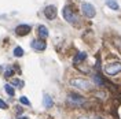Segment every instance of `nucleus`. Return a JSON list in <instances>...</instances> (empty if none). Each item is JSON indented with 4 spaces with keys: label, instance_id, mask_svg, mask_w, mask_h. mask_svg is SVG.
Returning a JSON list of instances; mask_svg holds the SVG:
<instances>
[{
    "label": "nucleus",
    "instance_id": "obj_1",
    "mask_svg": "<svg viewBox=\"0 0 121 119\" xmlns=\"http://www.w3.org/2000/svg\"><path fill=\"white\" fill-rule=\"evenodd\" d=\"M70 85L74 86V88H78V89L83 90H88L91 88V83L87 79H81V78H74V79H70Z\"/></svg>",
    "mask_w": 121,
    "mask_h": 119
},
{
    "label": "nucleus",
    "instance_id": "obj_2",
    "mask_svg": "<svg viewBox=\"0 0 121 119\" xmlns=\"http://www.w3.org/2000/svg\"><path fill=\"white\" fill-rule=\"evenodd\" d=\"M68 100H69V103H72V104H74V105H78V107H81V105H84L87 103V100L84 97H81L80 95H76V93H70L68 96Z\"/></svg>",
    "mask_w": 121,
    "mask_h": 119
},
{
    "label": "nucleus",
    "instance_id": "obj_3",
    "mask_svg": "<svg viewBox=\"0 0 121 119\" xmlns=\"http://www.w3.org/2000/svg\"><path fill=\"white\" fill-rule=\"evenodd\" d=\"M105 71L109 75H116L121 73V63L118 62H114V63H110V64H107L105 67Z\"/></svg>",
    "mask_w": 121,
    "mask_h": 119
},
{
    "label": "nucleus",
    "instance_id": "obj_4",
    "mask_svg": "<svg viewBox=\"0 0 121 119\" xmlns=\"http://www.w3.org/2000/svg\"><path fill=\"white\" fill-rule=\"evenodd\" d=\"M30 32V25H25V23H21L15 28V34L17 36H26L28 33Z\"/></svg>",
    "mask_w": 121,
    "mask_h": 119
},
{
    "label": "nucleus",
    "instance_id": "obj_5",
    "mask_svg": "<svg viewBox=\"0 0 121 119\" xmlns=\"http://www.w3.org/2000/svg\"><path fill=\"white\" fill-rule=\"evenodd\" d=\"M56 14H58V11H56V7L55 6H47L44 8V15L47 19H55L56 18Z\"/></svg>",
    "mask_w": 121,
    "mask_h": 119
},
{
    "label": "nucleus",
    "instance_id": "obj_6",
    "mask_svg": "<svg viewBox=\"0 0 121 119\" xmlns=\"http://www.w3.org/2000/svg\"><path fill=\"white\" fill-rule=\"evenodd\" d=\"M81 10H83V12L87 15V16H95V14H96L95 7H94L92 4H90V3H83V4H81Z\"/></svg>",
    "mask_w": 121,
    "mask_h": 119
},
{
    "label": "nucleus",
    "instance_id": "obj_7",
    "mask_svg": "<svg viewBox=\"0 0 121 119\" xmlns=\"http://www.w3.org/2000/svg\"><path fill=\"white\" fill-rule=\"evenodd\" d=\"M62 12H63V18H65L69 23H76V16H74V14H73V11L70 10V7L66 6V7L63 8Z\"/></svg>",
    "mask_w": 121,
    "mask_h": 119
},
{
    "label": "nucleus",
    "instance_id": "obj_8",
    "mask_svg": "<svg viewBox=\"0 0 121 119\" xmlns=\"http://www.w3.org/2000/svg\"><path fill=\"white\" fill-rule=\"evenodd\" d=\"M30 45H32V48H33L35 51H44L45 47H47L44 40H33Z\"/></svg>",
    "mask_w": 121,
    "mask_h": 119
},
{
    "label": "nucleus",
    "instance_id": "obj_9",
    "mask_svg": "<svg viewBox=\"0 0 121 119\" xmlns=\"http://www.w3.org/2000/svg\"><path fill=\"white\" fill-rule=\"evenodd\" d=\"M43 105H44L45 108H51L54 105V101H52V99H51L50 95H44L43 96Z\"/></svg>",
    "mask_w": 121,
    "mask_h": 119
},
{
    "label": "nucleus",
    "instance_id": "obj_10",
    "mask_svg": "<svg viewBox=\"0 0 121 119\" xmlns=\"http://www.w3.org/2000/svg\"><path fill=\"white\" fill-rule=\"evenodd\" d=\"M37 32H39V36H40V37H43V38L48 37V29L45 28L44 25H40L37 28Z\"/></svg>",
    "mask_w": 121,
    "mask_h": 119
},
{
    "label": "nucleus",
    "instance_id": "obj_11",
    "mask_svg": "<svg viewBox=\"0 0 121 119\" xmlns=\"http://www.w3.org/2000/svg\"><path fill=\"white\" fill-rule=\"evenodd\" d=\"M85 58H87V53L85 52H78L77 55H76V58H74V64H77V63L85 60Z\"/></svg>",
    "mask_w": 121,
    "mask_h": 119
},
{
    "label": "nucleus",
    "instance_id": "obj_12",
    "mask_svg": "<svg viewBox=\"0 0 121 119\" xmlns=\"http://www.w3.org/2000/svg\"><path fill=\"white\" fill-rule=\"evenodd\" d=\"M106 4H107V7L112 8V10H118V4H117V1L116 0H105Z\"/></svg>",
    "mask_w": 121,
    "mask_h": 119
},
{
    "label": "nucleus",
    "instance_id": "obj_13",
    "mask_svg": "<svg viewBox=\"0 0 121 119\" xmlns=\"http://www.w3.org/2000/svg\"><path fill=\"white\" fill-rule=\"evenodd\" d=\"M4 90L7 92V95L8 96H14V93H15V90H14V88L10 85V83H6L4 85Z\"/></svg>",
    "mask_w": 121,
    "mask_h": 119
},
{
    "label": "nucleus",
    "instance_id": "obj_14",
    "mask_svg": "<svg viewBox=\"0 0 121 119\" xmlns=\"http://www.w3.org/2000/svg\"><path fill=\"white\" fill-rule=\"evenodd\" d=\"M14 55L17 56V58H21L23 55V49L21 48V47H15L14 48Z\"/></svg>",
    "mask_w": 121,
    "mask_h": 119
},
{
    "label": "nucleus",
    "instance_id": "obj_15",
    "mask_svg": "<svg viewBox=\"0 0 121 119\" xmlns=\"http://www.w3.org/2000/svg\"><path fill=\"white\" fill-rule=\"evenodd\" d=\"M94 81H95V83H98V85H103V79H102L98 74L94 75Z\"/></svg>",
    "mask_w": 121,
    "mask_h": 119
},
{
    "label": "nucleus",
    "instance_id": "obj_16",
    "mask_svg": "<svg viewBox=\"0 0 121 119\" xmlns=\"http://www.w3.org/2000/svg\"><path fill=\"white\" fill-rule=\"evenodd\" d=\"M11 83H13L14 86H18V88H22V86H23V82L19 81V79H13V81H11Z\"/></svg>",
    "mask_w": 121,
    "mask_h": 119
},
{
    "label": "nucleus",
    "instance_id": "obj_17",
    "mask_svg": "<svg viewBox=\"0 0 121 119\" xmlns=\"http://www.w3.org/2000/svg\"><path fill=\"white\" fill-rule=\"evenodd\" d=\"M13 73H14V71H13V68H11V67H7V68L4 70V77H11Z\"/></svg>",
    "mask_w": 121,
    "mask_h": 119
},
{
    "label": "nucleus",
    "instance_id": "obj_18",
    "mask_svg": "<svg viewBox=\"0 0 121 119\" xmlns=\"http://www.w3.org/2000/svg\"><path fill=\"white\" fill-rule=\"evenodd\" d=\"M19 101H21L22 104H25V105H30L29 99H28V97H25V96H22V97H21V99H19Z\"/></svg>",
    "mask_w": 121,
    "mask_h": 119
},
{
    "label": "nucleus",
    "instance_id": "obj_19",
    "mask_svg": "<svg viewBox=\"0 0 121 119\" xmlns=\"http://www.w3.org/2000/svg\"><path fill=\"white\" fill-rule=\"evenodd\" d=\"M7 107H8V105H7V103H6V101H3V100L0 99V108H1V110H6Z\"/></svg>",
    "mask_w": 121,
    "mask_h": 119
},
{
    "label": "nucleus",
    "instance_id": "obj_20",
    "mask_svg": "<svg viewBox=\"0 0 121 119\" xmlns=\"http://www.w3.org/2000/svg\"><path fill=\"white\" fill-rule=\"evenodd\" d=\"M78 119H92L91 116H87V115H84V116H78Z\"/></svg>",
    "mask_w": 121,
    "mask_h": 119
},
{
    "label": "nucleus",
    "instance_id": "obj_21",
    "mask_svg": "<svg viewBox=\"0 0 121 119\" xmlns=\"http://www.w3.org/2000/svg\"><path fill=\"white\" fill-rule=\"evenodd\" d=\"M18 119H29V118H26V116H19Z\"/></svg>",
    "mask_w": 121,
    "mask_h": 119
},
{
    "label": "nucleus",
    "instance_id": "obj_22",
    "mask_svg": "<svg viewBox=\"0 0 121 119\" xmlns=\"http://www.w3.org/2000/svg\"><path fill=\"white\" fill-rule=\"evenodd\" d=\"M96 119H102V118H100V116H96Z\"/></svg>",
    "mask_w": 121,
    "mask_h": 119
}]
</instances>
